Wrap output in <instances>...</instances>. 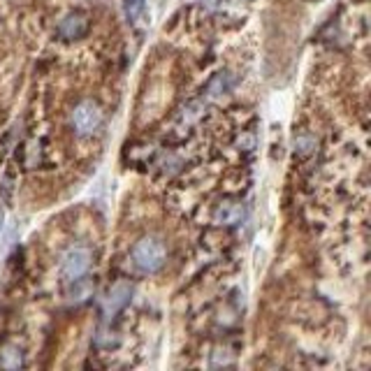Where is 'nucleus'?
Here are the masks:
<instances>
[{"label":"nucleus","instance_id":"obj_3","mask_svg":"<svg viewBox=\"0 0 371 371\" xmlns=\"http://www.w3.org/2000/svg\"><path fill=\"white\" fill-rule=\"evenodd\" d=\"M102 121H105V116H102L100 107L96 105V102H91V100L79 102V105L73 109V128L79 137L96 135V132L102 128Z\"/></svg>","mask_w":371,"mask_h":371},{"label":"nucleus","instance_id":"obj_4","mask_svg":"<svg viewBox=\"0 0 371 371\" xmlns=\"http://www.w3.org/2000/svg\"><path fill=\"white\" fill-rule=\"evenodd\" d=\"M130 297H132V288L130 283H116V286L109 288L107 297L102 299V313L107 315V318H112L114 313H118L123 309V306L130 304Z\"/></svg>","mask_w":371,"mask_h":371},{"label":"nucleus","instance_id":"obj_7","mask_svg":"<svg viewBox=\"0 0 371 371\" xmlns=\"http://www.w3.org/2000/svg\"><path fill=\"white\" fill-rule=\"evenodd\" d=\"M0 365L5 369H17L23 365V355L17 346H7V348L0 351Z\"/></svg>","mask_w":371,"mask_h":371},{"label":"nucleus","instance_id":"obj_8","mask_svg":"<svg viewBox=\"0 0 371 371\" xmlns=\"http://www.w3.org/2000/svg\"><path fill=\"white\" fill-rule=\"evenodd\" d=\"M123 10H125V17H128L130 23H137L142 17H144L146 0H125V3H123Z\"/></svg>","mask_w":371,"mask_h":371},{"label":"nucleus","instance_id":"obj_6","mask_svg":"<svg viewBox=\"0 0 371 371\" xmlns=\"http://www.w3.org/2000/svg\"><path fill=\"white\" fill-rule=\"evenodd\" d=\"M86 30H89V21H86L84 14H68L65 19L58 23V35L63 39H77L82 37Z\"/></svg>","mask_w":371,"mask_h":371},{"label":"nucleus","instance_id":"obj_2","mask_svg":"<svg viewBox=\"0 0 371 371\" xmlns=\"http://www.w3.org/2000/svg\"><path fill=\"white\" fill-rule=\"evenodd\" d=\"M93 253L86 246H73L68 249L61 258V276L68 283H79L91 270Z\"/></svg>","mask_w":371,"mask_h":371},{"label":"nucleus","instance_id":"obj_1","mask_svg":"<svg viewBox=\"0 0 371 371\" xmlns=\"http://www.w3.org/2000/svg\"><path fill=\"white\" fill-rule=\"evenodd\" d=\"M165 260H168V249L158 237H142L130 253V263L139 274L161 272Z\"/></svg>","mask_w":371,"mask_h":371},{"label":"nucleus","instance_id":"obj_5","mask_svg":"<svg viewBox=\"0 0 371 371\" xmlns=\"http://www.w3.org/2000/svg\"><path fill=\"white\" fill-rule=\"evenodd\" d=\"M241 218H244V204L241 202H237V200H225V202H220L216 211H214V223L216 225H237V223H241Z\"/></svg>","mask_w":371,"mask_h":371},{"label":"nucleus","instance_id":"obj_9","mask_svg":"<svg viewBox=\"0 0 371 371\" xmlns=\"http://www.w3.org/2000/svg\"><path fill=\"white\" fill-rule=\"evenodd\" d=\"M0 227H3V211H0Z\"/></svg>","mask_w":371,"mask_h":371}]
</instances>
